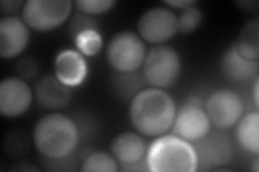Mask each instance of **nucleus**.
Segmentation results:
<instances>
[{"label": "nucleus", "instance_id": "nucleus-1", "mask_svg": "<svg viewBox=\"0 0 259 172\" xmlns=\"http://www.w3.org/2000/svg\"><path fill=\"white\" fill-rule=\"evenodd\" d=\"M176 111L171 95L161 88L147 87L131 99L128 117L137 133L145 137H159L172 128Z\"/></svg>", "mask_w": 259, "mask_h": 172}, {"label": "nucleus", "instance_id": "nucleus-2", "mask_svg": "<svg viewBox=\"0 0 259 172\" xmlns=\"http://www.w3.org/2000/svg\"><path fill=\"white\" fill-rule=\"evenodd\" d=\"M32 140L44 158L60 159L75 153L79 143L76 122L63 113H49L34 128Z\"/></svg>", "mask_w": 259, "mask_h": 172}, {"label": "nucleus", "instance_id": "nucleus-3", "mask_svg": "<svg viewBox=\"0 0 259 172\" xmlns=\"http://www.w3.org/2000/svg\"><path fill=\"white\" fill-rule=\"evenodd\" d=\"M145 158L151 172H194L198 167L193 144L174 134L153 140Z\"/></svg>", "mask_w": 259, "mask_h": 172}, {"label": "nucleus", "instance_id": "nucleus-4", "mask_svg": "<svg viewBox=\"0 0 259 172\" xmlns=\"http://www.w3.org/2000/svg\"><path fill=\"white\" fill-rule=\"evenodd\" d=\"M142 67L146 83L163 89L177 81L181 75L182 61L174 47L162 44L150 48Z\"/></svg>", "mask_w": 259, "mask_h": 172}, {"label": "nucleus", "instance_id": "nucleus-5", "mask_svg": "<svg viewBox=\"0 0 259 172\" xmlns=\"http://www.w3.org/2000/svg\"><path fill=\"white\" fill-rule=\"evenodd\" d=\"M146 45L133 31H120L113 36L106 48V60L115 72H134L144 64Z\"/></svg>", "mask_w": 259, "mask_h": 172}, {"label": "nucleus", "instance_id": "nucleus-6", "mask_svg": "<svg viewBox=\"0 0 259 172\" xmlns=\"http://www.w3.org/2000/svg\"><path fill=\"white\" fill-rule=\"evenodd\" d=\"M74 3L70 0H28L22 10V20L37 31L54 30L66 22Z\"/></svg>", "mask_w": 259, "mask_h": 172}, {"label": "nucleus", "instance_id": "nucleus-7", "mask_svg": "<svg viewBox=\"0 0 259 172\" xmlns=\"http://www.w3.org/2000/svg\"><path fill=\"white\" fill-rule=\"evenodd\" d=\"M192 144L197 156V170H218L228 165L233 157V142L223 129L209 132Z\"/></svg>", "mask_w": 259, "mask_h": 172}, {"label": "nucleus", "instance_id": "nucleus-8", "mask_svg": "<svg viewBox=\"0 0 259 172\" xmlns=\"http://www.w3.org/2000/svg\"><path fill=\"white\" fill-rule=\"evenodd\" d=\"M137 31L144 42L162 45L178 32L177 16L168 8H151L140 18Z\"/></svg>", "mask_w": 259, "mask_h": 172}, {"label": "nucleus", "instance_id": "nucleus-9", "mask_svg": "<svg viewBox=\"0 0 259 172\" xmlns=\"http://www.w3.org/2000/svg\"><path fill=\"white\" fill-rule=\"evenodd\" d=\"M210 123L204 105L197 98H189L176 111L173 123V134L190 143L199 141L210 132Z\"/></svg>", "mask_w": 259, "mask_h": 172}, {"label": "nucleus", "instance_id": "nucleus-10", "mask_svg": "<svg viewBox=\"0 0 259 172\" xmlns=\"http://www.w3.org/2000/svg\"><path fill=\"white\" fill-rule=\"evenodd\" d=\"M207 117L218 129H229L242 118L244 105L241 97L231 89H218L204 103Z\"/></svg>", "mask_w": 259, "mask_h": 172}, {"label": "nucleus", "instance_id": "nucleus-11", "mask_svg": "<svg viewBox=\"0 0 259 172\" xmlns=\"http://www.w3.org/2000/svg\"><path fill=\"white\" fill-rule=\"evenodd\" d=\"M32 97L27 81L19 77L6 78L0 83V113L8 119L19 118L30 108Z\"/></svg>", "mask_w": 259, "mask_h": 172}, {"label": "nucleus", "instance_id": "nucleus-12", "mask_svg": "<svg viewBox=\"0 0 259 172\" xmlns=\"http://www.w3.org/2000/svg\"><path fill=\"white\" fill-rule=\"evenodd\" d=\"M29 42V29L18 16H5L0 21V56L12 60L20 56Z\"/></svg>", "mask_w": 259, "mask_h": 172}, {"label": "nucleus", "instance_id": "nucleus-13", "mask_svg": "<svg viewBox=\"0 0 259 172\" xmlns=\"http://www.w3.org/2000/svg\"><path fill=\"white\" fill-rule=\"evenodd\" d=\"M34 93L38 105L48 111L66 108L72 98L71 87L62 83L55 76H46L38 80Z\"/></svg>", "mask_w": 259, "mask_h": 172}, {"label": "nucleus", "instance_id": "nucleus-14", "mask_svg": "<svg viewBox=\"0 0 259 172\" xmlns=\"http://www.w3.org/2000/svg\"><path fill=\"white\" fill-rule=\"evenodd\" d=\"M55 77L69 87L80 85L87 78L88 65L83 55L75 50H63L54 62Z\"/></svg>", "mask_w": 259, "mask_h": 172}, {"label": "nucleus", "instance_id": "nucleus-15", "mask_svg": "<svg viewBox=\"0 0 259 172\" xmlns=\"http://www.w3.org/2000/svg\"><path fill=\"white\" fill-rule=\"evenodd\" d=\"M110 151L119 163V169L122 166L132 165L146 157L147 146L141 134L124 132L113 138L110 144Z\"/></svg>", "mask_w": 259, "mask_h": 172}, {"label": "nucleus", "instance_id": "nucleus-16", "mask_svg": "<svg viewBox=\"0 0 259 172\" xmlns=\"http://www.w3.org/2000/svg\"><path fill=\"white\" fill-rule=\"evenodd\" d=\"M225 77L233 82H246L258 77L259 61H250L242 56L236 46L227 48L221 63Z\"/></svg>", "mask_w": 259, "mask_h": 172}, {"label": "nucleus", "instance_id": "nucleus-17", "mask_svg": "<svg viewBox=\"0 0 259 172\" xmlns=\"http://www.w3.org/2000/svg\"><path fill=\"white\" fill-rule=\"evenodd\" d=\"M236 137L239 144L246 152L258 155L259 152V113L249 112L237 123Z\"/></svg>", "mask_w": 259, "mask_h": 172}, {"label": "nucleus", "instance_id": "nucleus-18", "mask_svg": "<svg viewBox=\"0 0 259 172\" xmlns=\"http://www.w3.org/2000/svg\"><path fill=\"white\" fill-rule=\"evenodd\" d=\"M234 46L238 52L250 61H259V20L247 22L239 32Z\"/></svg>", "mask_w": 259, "mask_h": 172}, {"label": "nucleus", "instance_id": "nucleus-19", "mask_svg": "<svg viewBox=\"0 0 259 172\" xmlns=\"http://www.w3.org/2000/svg\"><path fill=\"white\" fill-rule=\"evenodd\" d=\"M143 73H139V70L134 72H115L112 79V86L116 93L124 99L133 98L137 93L141 92L144 86Z\"/></svg>", "mask_w": 259, "mask_h": 172}, {"label": "nucleus", "instance_id": "nucleus-20", "mask_svg": "<svg viewBox=\"0 0 259 172\" xmlns=\"http://www.w3.org/2000/svg\"><path fill=\"white\" fill-rule=\"evenodd\" d=\"M80 170L82 172H117L120 169L117 159L111 153L96 151L89 154L81 162Z\"/></svg>", "mask_w": 259, "mask_h": 172}, {"label": "nucleus", "instance_id": "nucleus-21", "mask_svg": "<svg viewBox=\"0 0 259 172\" xmlns=\"http://www.w3.org/2000/svg\"><path fill=\"white\" fill-rule=\"evenodd\" d=\"M28 136L20 128L10 129L4 137V149L8 156L19 159L29 152Z\"/></svg>", "mask_w": 259, "mask_h": 172}, {"label": "nucleus", "instance_id": "nucleus-22", "mask_svg": "<svg viewBox=\"0 0 259 172\" xmlns=\"http://www.w3.org/2000/svg\"><path fill=\"white\" fill-rule=\"evenodd\" d=\"M74 40L78 51L85 56H94L103 47V39L99 30H85Z\"/></svg>", "mask_w": 259, "mask_h": 172}, {"label": "nucleus", "instance_id": "nucleus-23", "mask_svg": "<svg viewBox=\"0 0 259 172\" xmlns=\"http://www.w3.org/2000/svg\"><path fill=\"white\" fill-rule=\"evenodd\" d=\"M203 14L196 5L186 8L177 16L178 32L183 35H189L201 25Z\"/></svg>", "mask_w": 259, "mask_h": 172}, {"label": "nucleus", "instance_id": "nucleus-24", "mask_svg": "<svg viewBox=\"0 0 259 172\" xmlns=\"http://www.w3.org/2000/svg\"><path fill=\"white\" fill-rule=\"evenodd\" d=\"M116 5L115 0H77L75 6L80 13L87 15H99L111 10Z\"/></svg>", "mask_w": 259, "mask_h": 172}, {"label": "nucleus", "instance_id": "nucleus-25", "mask_svg": "<svg viewBox=\"0 0 259 172\" xmlns=\"http://www.w3.org/2000/svg\"><path fill=\"white\" fill-rule=\"evenodd\" d=\"M85 30H99V24L92 16L79 12L69 23V34L75 39L79 34Z\"/></svg>", "mask_w": 259, "mask_h": 172}, {"label": "nucleus", "instance_id": "nucleus-26", "mask_svg": "<svg viewBox=\"0 0 259 172\" xmlns=\"http://www.w3.org/2000/svg\"><path fill=\"white\" fill-rule=\"evenodd\" d=\"M79 161V157H77V153H72L66 157L60 159H48L44 158L42 166L44 169L48 171H70L77 169V163Z\"/></svg>", "mask_w": 259, "mask_h": 172}, {"label": "nucleus", "instance_id": "nucleus-27", "mask_svg": "<svg viewBox=\"0 0 259 172\" xmlns=\"http://www.w3.org/2000/svg\"><path fill=\"white\" fill-rule=\"evenodd\" d=\"M40 70L39 63L32 57H25L15 65L16 77L25 81H31L37 78Z\"/></svg>", "mask_w": 259, "mask_h": 172}, {"label": "nucleus", "instance_id": "nucleus-28", "mask_svg": "<svg viewBox=\"0 0 259 172\" xmlns=\"http://www.w3.org/2000/svg\"><path fill=\"white\" fill-rule=\"evenodd\" d=\"M24 5H25V3L22 2V0H3L0 3V10H2L3 14L13 16V14L23 10Z\"/></svg>", "mask_w": 259, "mask_h": 172}, {"label": "nucleus", "instance_id": "nucleus-29", "mask_svg": "<svg viewBox=\"0 0 259 172\" xmlns=\"http://www.w3.org/2000/svg\"><path fill=\"white\" fill-rule=\"evenodd\" d=\"M164 4L168 7L184 10L186 8L196 5L197 2H194V0H166V2H164Z\"/></svg>", "mask_w": 259, "mask_h": 172}, {"label": "nucleus", "instance_id": "nucleus-30", "mask_svg": "<svg viewBox=\"0 0 259 172\" xmlns=\"http://www.w3.org/2000/svg\"><path fill=\"white\" fill-rule=\"evenodd\" d=\"M236 5L239 6L241 10H244L247 12H253V11L257 10V7H258L259 3L257 2V0H242V2H237Z\"/></svg>", "mask_w": 259, "mask_h": 172}, {"label": "nucleus", "instance_id": "nucleus-31", "mask_svg": "<svg viewBox=\"0 0 259 172\" xmlns=\"http://www.w3.org/2000/svg\"><path fill=\"white\" fill-rule=\"evenodd\" d=\"M11 171H40V168L30 162H18L10 168Z\"/></svg>", "mask_w": 259, "mask_h": 172}, {"label": "nucleus", "instance_id": "nucleus-32", "mask_svg": "<svg viewBox=\"0 0 259 172\" xmlns=\"http://www.w3.org/2000/svg\"><path fill=\"white\" fill-rule=\"evenodd\" d=\"M259 85V80H258V77L255 78V83H254V102H255V105H256V109H258V86Z\"/></svg>", "mask_w": 259, "mask_h": 172}]
</instances>
